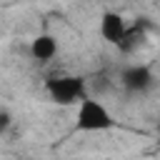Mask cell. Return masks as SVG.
I'll return each mask as SVG.
<instances>
[{
	"instance_id": "obj_4",
	"label": "cell",
	"mask_w": 160,
	"mask_h": 160,
	"mask_svg": "<svg viewBox=\"0 0 160 160\" xmlns=\"http://www.w3.org/2000/svg\"><path fill=\"white\" fill-rule=\"evenodd\" d=\"M120 82L128 92H148L155 85V75L148 65H130V68L122 70Z\"/></svg>"
},
{
	"instance_id": "obj_8",
	"label": "cell",
	"mask_w": 160,
	"mask_h": 160,
	"mask_svg": "<svg viewBox=\"0 0 160 160\" xmlns=\"http://www.w3.org/2000/svg\"><path fill=\"white\" fill-rule=\"evenodd\" d=\"M158 140H160V125H158Z\"/></svg>"
},
{
	"instance_id": "obj_2",
	"label": "cell",
	"mask_w": 160,
	"mask_h": 160,
	"mask_svg": "<svg viewBox=\"0 0 160 160\" xmlns=\"http://www.w3.org/2000/svg\"><path fill=\"white\" fill-rule=\"evenodd\" d=\"M115 125L110 110L98 100V98H85L80 105H78V112H75V128L82 130V132H105Z\"/></svg>"
},
{
	"instance_id": "obj_1",
	"label": "cell",
	"mask_w": 160,
	"mask_h": 160,
	"mask_svg": "<svg viewBox=\"0 0 160 160\" xmlns=\"http://www.w3.org/2000/svg\"><path fill=\"white\" fill-rule=\"evenodd\" d=\"M45 92L50 95L52 102L58 105H80L88 98V82L80 75H60V78H48Z\"/></svg>"
},
{
	"instance_id": "obj_5",
	"label": "cell",
	"mask_w": 160,
	"mask_h": 160,
	"mask_svg": "<svg viewBox=\"0 0 160 160\" xmlns=\"http://www.w3.org/2000/svg\"><path fill=\"white\" fill-rule=\"evenodd\" d=\"M58 55V40L50 32H40L30 40V58L35 62H50Z\"/></svg>"
},
{
	"instance_id": "obj_7",
	"label": "cell",
	"mask_w": 160,
	"mask_h": 160,
	"mask_svg": "<svg viewBox=\"0 0 160 160\" xmlns=\"http://www.w3.org/2000/svg\"><path fill=\"white\" fill-rule=\"evenodd\" d=\"M8 128H10V112H8V110H2V112H0V130L5 132Z\"/></svg>"
},
{
	"instance_id": "obj_6",
	"label": "cell",
	"mask_w": 160,
	"mask_h": 160,
	"mask_svg": "<svg viewBox=\"0 0 160 160\" xmlns=\"http://www.w3.org/2000/svg\"><path fill=\"white\" fill-rule=\"evenodd\" d=\"M142 45H145V30H140V25H135V28L128 30V35H125L122 42L118 45V50L125 52V55H132V52L140 50Z\"/></svg>"
},
{
	"instance_id": "obj_3",
	"label": "cell",
	"mask_w": 160,
	"mask_h": 160,
	"mask_svg": "<svg viewBox=\"0 0 160 160\" xmlns=\"http://www.w3.org/2000/svg\"><path fill=\"white\" fill-rule=\"evenodd\" d=\"M128 30H130V25H128V20H125L120 12H115V10H105V12L100 15L98 32H100V38H102L105 42H110V45H120L122 38L128 35Z\"/></svg>"
}]
</instances>
